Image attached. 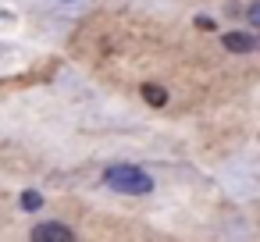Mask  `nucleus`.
Wrapping results in <instances>:
<instances>
[{
	"mask_svg": "<svg viewBox=\"0 0 260 242\" xmlns=\"http://www.w3.org/2000/svg\"><path fill=\"white\" fill-rule=\"evenodd\" d=\"M104 182L114 192H125V196H146V192H153V178L143 167H136V164H111L104 171Z\"/></svg>",
	"mask_w": 260,
	"mask_h": 242,
	"instance_id": "1",
	"label": "nucleus"
},
{
	"mask_svg": "<svg viewBox=\"0 0 260 242\" xmlns=\"http://www.w3.org/2000/svg\"><path fill=\"white\" fill-rule=\"evenodd\" d=\"M29 238H32V242H72L75 231H72L68 224H61V221H43V224H36V228L29 231Z\"/></svg>",
	"mask_w": 260,
	"mask_h": 242,
	"instance_id": "2",
	"label": "nucleus"
},
{
	"mask_svg": "<svg viewBox=\"0 0 260 242\" xmlns=\"http://www.w3.org/2000/svg\"><path fill=\"white\" fill-rule=\"evenodd\" d=\"M221 43H224V50H232V54H253V50H256V36H253V32H224Z\"/></svg>",
	"mask_w": 260,
	"mask_h": 242,
	"instance_id": "3",
	"label": "nucleus"
},
{
	"mask_svg": "<svg viewBox=\"0 0 260 242\" xmlns=\"http://www.w3.org/2000/svg\"><path fill=\"white\" fill-rule=\"evenodd\" d=\"M143 100H146L150 107H168V89H164V86L146 82V86H143Z\"/></svg>",
	"mask_w": 260,
	"mask_h": 242,
	"instance_id": "4",
	"label": "nucleus"
},
{
	"mask_svg": "<svg viewBox=\"0 0 260 242\" xmlns=\"http://www.w3.org/2000/svg\"><path fill=\"white\" fill-rule=\"evenodd\" d=\"M22 206H25V210H40V206H43V196H40V192H32V189H29V192H25V196H22Z\"/></svg>",
	"mask_w": 260,
	"mask_h": 242,
	"instance_id": "5",
	"label": "nucleus"
},
{
	"mask_svg": "<svg viewBox=\"0 0 260 242\" xmlns=\"http://www.w3.org/2000/svg\"><path fill=\"white\" fill-rule=\"evenodd\" d=\"M246 25H249V29H256V25H260V4H256V0L246 8Z\"/></svg>",
	"mask_w": 260,
	"mask_h": 242,
	"instance_id": "6",
	"label": "nucleus"
}]
</instances>
